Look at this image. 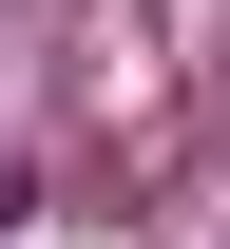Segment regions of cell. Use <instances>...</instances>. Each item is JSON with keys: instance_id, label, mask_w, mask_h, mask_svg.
Instances as JSON below:
<instances>
[{"instance_id": "6da1fadb", "label": "cell", "mask_w": 230, "mask_h": 249, "mask_svg": "<svg viewBox=\"0 0 230 249\" xmlns=\"http://www.w3.org/2000/svg\"><path fill=\"white\" fill-rule=\"evenodd\" d=\"M19 211H38V173H0V249H19Z\"/></svg>"}]
</instances>
